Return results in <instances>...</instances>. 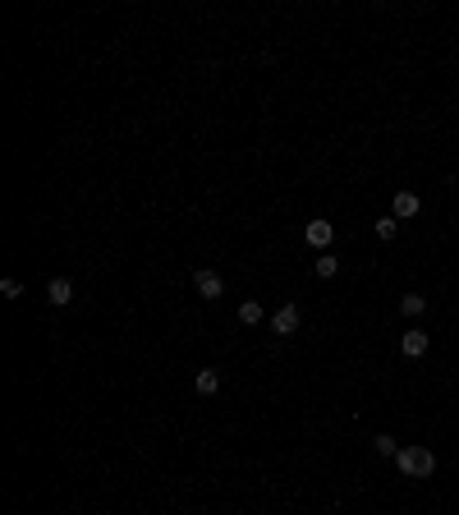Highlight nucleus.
I'll use <instances>...</instances> for the list:
<instances>
[{
    "label": "nucleus",
    "mask_w": 459,
    "mask_h": 515,
    "mask_svg": "<svg viewBox=\"0 0 459 515\" xmlns=\"http://www.w3.org/2000/svg\"><path fill=\"white\" fill-rule=\"evenodd\" d=\"M395 470L404 474V479H432V470H436V455L427 451V446H399V455H395Z\"/></svg>",
    "instance_id": "obj_1"
},
{
    "label": "nucleus",
    "mask_w": 459,
    "mask_h": 515,
    "mask_svg": "<svg viewBox=\"0 0 459 515\" xmlns=\"http://www.w3.org/2000/svg\"><path fill=\"white\" fill-rule=\"evenodd\" d=\"M299 322H304V313H299V304H280L276 313H271V332L276 336H294Z\"/></svg>",
    "instance_id": "obj_2"
},
{
    "label": "nucleus",
    "mask_w": 459,
    "mask_h": 515,
    "mask_svg": "<svg viewBox=\"0 0 459 515\" xmlns=\"http://www.w3.org/2000/svg\"><path fill=\"white\" fill-rule=\"evenodd\" d=\"M304 239H308L312 249H321V254H326V249H331V239H336V226H331V221H308Z\"/></svg>",
    "instance_id": "obj_3"
},
{
    "label": "nucleus",
    "mask_w": 459,
    "mask_h": 515,
    "mask_svg": "<svg viewBox=\"0 0 459 515\" xmlns=\"http://www.w3.org/2000/svg\"><path fill=\"white\" fill-rule=\"evenodd\" d=\"M193 286H198V295H202V299H221L226 281H221L216 271H207V267H202V271H193Z\"/></svg>",
    "instance_id": "obj_4"
},
{
    "label": "nucleus",
    "mask_w": 459,
    "mask_h": 515,
    "mask_svg": "<svg viewBox=\"0 0 459 515\" xmlns=\"http://www.w3.org/2000/svg\"><path fill=\"white\" fill-rule=\"evenodd\" d=\"M46 299H51L55 308H65V304L74 299V286H70L65 276H51V281H46Z\"/></svg>",
    "instance_id": "obj_5"
},
{
    "label": "nucleus",
    "mask_w": 459,
    "mask_h": 515,
    "mask_svg": "<svg viewBox=\"0 0 459 515\" xmlns=\"http://www.w3.org/2000/svg\"><path fill=\"white\" fill-rule=\"evenodd\" d=\"M193 386H198V396H216L221 391V373H216V368H198Z\"/></svg>",
    "instance_id": "obj_6"
},
{
    "label": "nucleus",
    "mask_w": 459,
    "mask_h": 515,
    "mask_svg": "<svg viewBox=\"0 0 459 515\" xmlns=\"http://www.w3.org/2000/svg\"><path fill=\"white\" fill-rule=\"evenodd\" d=\"M427 345H432V341H427V332H404V341H399V349H404L409 359L427 354Z\"/></svg>",
    "instance_id": "obj_7"
},
{
    "label": "nucleus",
    "mask_w": 459,
    "mask_h": 515,
    "mask_svg": "<svg viewBox=\"0 0 459 515\" xmlns=\"http://www.w3.org/2000/svg\"><path fill=\"white\" fill-rule=\"evenodd\" d=\"M262 318H267V308H262L258 299H243V304H239V322H243V327H258Z\"/></svg>",
    "instance_id": "obj_8"
},
{
    "label": "nucleus",
    "mask_w": 459,
    "mask_h": 515,
    "mask_svg": "<svg viewBox=\"0 0 459 515\" xmlns=\"http://www.w3.org/2000/svg\"><path fill=\"white\" fill-rule=\"evenodd\" d=\"M414 212H418V193L399 189V193H395V212H390V217H414Z\"/></svg>",
    "instance_id": "obj_9"
},
{
    "label": "nucleus",
    "mask_w": 459,
    "mask_h": 515,
    "mask_svg": "<svg viewBox=\"0 0 459 515\" xmlns=\"http://www.w3.org/2000/svg\"><path fill=\"white\" fill-rule=\"evenodd\" d=\"M399 313H404V318H423L427 313V299L423 295H399Z\"/></svg>",
    "instance_id": "obj_10"
},
{
    "label": "nucleus",
    "mask_w": 459,
    "mask_h": 515,
    "mask_svg": "<svg viewBox=\"0 0 459 515\" xmlns=\"http://www.w3.org/2000/svg\"><path fill=\"white\" fill-rule=\"evenodd\" d=\"M312 271H317V276H321V281H331V276H336V271H340V258H331V254H321L317 262H312Z\"/></svg>",
    "instance_id": "obj_11"
},
{
    "label": "nucleus",
    "mask_w": 459,
    "mask_h": 515,
    "mask_svg": "<svg viewBox=\"0 0 459 515\" xmlns=\"http://www.w3.org/2000/svg\"><path fill=\"white\" fill-rule=\"evenodd\" d=\"M372 446H377V455H399V446H395V437H390V433H377Z\"/></svg>",
    "instance_id": "obj_12"
},
{
    "label": "nucleus",
    "mask_w": 459,
    "mask_h": 515,
    "mask_svg": "<svg viewBox=\"0 0 459 515\" xmlns=\"http://www.w3.org/2000/svg\"><path fill=\"white\" fill-rule=\"evenodd\" d=\"M395 226H399L395 217H382V221H377L372 230H377V239H395Z\"/></svg>",
    "instance_id": "obj_13"
},
{
    "label": "nucleus",
    "mask_w": 459,
    "mask_h": 515,
    "mask_svg": "<svg viewBox=\"0 0 459 515\" xmlns=\"http://www.w3.org/2000/svg\"><path fill=\"white\" fill-rule=\"evenodd\" d=\"M0 295H5V299H18V295H23V286H18L14 276H5V281H0Z\"/></svg>",
    "instance_id": "obj_14"
}]
</instances>
